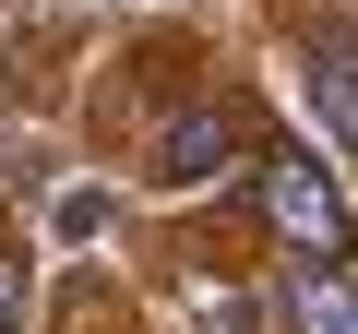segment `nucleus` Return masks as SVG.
Segmentation results:
<instances>
[{"instance_id": "nucleus-1", "label": "nucleus", "mask_w": 358, "mask_h": 334, "mask_svg": "<svg viewBox=\"0 0 358 334\" xmlns=\"http://www.w3.org/2000/svg\"><path fill=\"white\" fill-rule=\"evenodd\" d=\"M263 215H275V239H287L299 263H346V251H358L346 191L322 180V155H299V143H275V155H263Z\"/></svg>"}, {"instance_id": "nucleus-2", "label": "nucleus", "mask_w": 358, "mask_h": 334, "mask_svg": "<svg viewBox=\"0 0 358 334\" xmlns=\"http://www.w3.org/2000/svg\"><path fill=\"white\" fill-rule=\"evenodd\" d=\"M227 155H239V119H227V108H192V119H167L155 180H167V191H203V180H227Z\"/></svg>"}, {"instance_id": "nucleus-3", "label": "nucleus", "mask_w": 358, "mask_h": 334, "mask_svg": "<svg viewBox=\"0 0 358 334\" xmlns=\"http://www.w3.org/2000/svg\"><path fill=\"white\" fill-rule=\"evenodd\" d=\"M287 322H299V334H358V275H346V263H299Z\"/></svg>"}, {"instance_id": "nucleus-4", "label": "nucleus", "mask_w": 358, "mask_h": 334, "mask_svg": "<svg viewBox=\"0 0 358 334\" xmlns=\"http://www.w3.org/2000/svg\"><path fill=\"white\" fill-rule=\"evenodd\" d=\"M310 108H322V131L358 155V48H334V36L310 48Z\"/></svg>"}, {"instance_id": "nucleus-5", "label": "nucleus", "mask_w": 358, "mask_h": 334, "mask_svg": "<svg viewBox=\"0 0 358 334\" xmlns=\"http://www.w3.org/2000/svg\"><path fill=\"white\" fill-rule=\"evenodd\" d=\"M13 310H24V263L0 251V334H13Z\"/></svg>"}]
</instances>
